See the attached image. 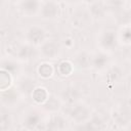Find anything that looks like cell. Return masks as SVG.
<instances>
[{
  "mask_svg": "<svg viewBox=\"0 0 131 131\" xmlns=\"http://www.w3.org/2000/svg\"><path fill=\"white\" fill-rule=\"evenodd\" d=\"M12 119L6 113H0V130H7L11 127Z\"/></svg>",
  "mask_w": 131,
  "mask_h": 131,
  "instance_id": "obj_27",
  "label": "cell"
},
{
  "mask_svg": "<svg viewBox=\"0 0 131 131\" xmlns=\"http://www.w3.org/2000/svg\"><path fill=\"white\" fill-rule=\"evenodd\" d=\"M44 112L41 108H30L28 110L23 117V125L26 129L34 130L39 129L41 124H44L45 129V122L46 119L44 117Z\"/></svg>",
  "mask_w": 131,
  "mask_h": 131,
  "instance_id": "obj_3",
  "label": "cell"
},
{
  "mask_svg": "<svg viewBox=\"0 0 131 131\" xmlns=\"http://www.w3.org/2000/svg\"><path fill=\"white\" fill-rule=\"evenodd\" d=\"M23 97L24 96L21 95V93L13 85L6 90L0 91V103L9 108L17 106L20 103Z\"/></svg>",
  "mask_w": 131,
  "mask_h": 131,
  "instance_id": "obj_6",
  "label": "cell"
},
{
  "mask_svg": "<svg viewBox=\"0 0 131 131\" xmlns=\"http://www.w3.org/2000/svg\"><path fill=\"white\" fill-rule=\"evenodd\" d=\"M0 68L9 72L12 76L18 75L20 74L21 71V66H20V61L17 60L15 57L13 56H8V57H3L0 60Z\"/></svg>",
  "mask_w": 131,
  "mask_h": 131,
  "instance_id": "obj_16",
  "label": "cell"
},
{
  "mask_svg": "<svg viewBox=\"0 0 131 131\" xmlns=\"http://www.w3.org/2000/svg\"><path fill=\"white\" fill-rule=\"evenodd\" d=\"M75 68H78L80 70H87L90 69V63H91V53L88 51L82 50L79 51L75 54L74 59L72 60Z\"/></svg>",
  "mask_w": 131,
  "mask_h": 131,
  "instance_id": "obj_19",
  "label": "cell"
},
{
  "mask_svg": "<svg viewBox=\"0 0 131 131\" xmlns=\"http://www.w3.org/2000/svg\"><path fill=\"white\" fill-rule=\"evenodd\" d=\"M91 19L88 10H77L71 17V24L77 29H84L89 26Z\"/></svg>",
  "mask_w": 131,
  "mask_h": 131,
  "instance_id": "obj_14",
  "label": "cell"
},
{
  "mask_svg": "<svg viewBox=\"0 0 131 131\" xmlns=\"http://www.w3.org/2000/svg\"><path fill=\"white\" fill-rule=\"evenodd\" d=\"M117 37L119 45L121 46H129L131 43V29L129 24L123 25L119 31H117Z\"/></svg>",
  "mask_w": 131,
  "mask_h": 131,
  "instance_id": "obj_22",
  "label": "cell"
},
{
  "mask_svg": "<svg viewBox=\"0 0 131 131\" xmlns=\"http://www.w3.org/2000/svg\"><path fill=\"white\" fill-rule=\"evenodd\" d=\"M89 6V9H88V12L91 16L92 19H96V20H101V19H104L106 14H107V8L105 7L104 3L103 2H100L99 0L88 5Z\"/></svg>",
  "mask_w": 131,
  "mask_h": 131,
  "instance_id": "obj_18",
  "label": "cell"
},
{
  "mask_svg": "<svg viewBox=\"0 0 131 131\" xmlns=\"http://www.w3.org/2000/svg\"><path fill=\"white\" fill-rule=\"evenodd\" d=\"M38 15L44 20H55L60 16V6L53 0L43 1Z\"/></svg>",
  "mask_w": 131,
  "mask_h": 131,
  "instance_id": "obj_7",
  "label": "cell"
},
{
  "mask_svg": "<svg viewBox=\"0 0 131 131\" xmlns=\"http://www.w3.org/2000/svg\"><path fill=\"white\" fill-rule=\"evenodd\" d=\"M38 48L40 56H42V58L46 60L55 59L62 52L61 44L55 39H46Z\"/></svg>",
  "mask_w": 131,
  "mask_h": 131,
  "instance_id": "obj_5",
  "label": "cell"
},
{
  "mask_svg": "<svg viewBox=\"0 0 131 131\" xmlns=\"http://www.w3.org/2000/svg\"><path fill=\"white\" fill-rule=\"evenodd\" d=\"M64 116L79 125L88 121L92 116V112L87 104L79 101L73 104H67V111Z\"/></svg>",
  "mask_w": 131,
  "mask_h": 131,
  "instance_id": "obj_1",
  "label": "cell"
},
{
  "mask_svg": "<svg viewBox=\"0 0 131 131\" xmlns=\"http://www.w3.org/2000/svg\"><path fill=\"white\" fill-rule=\"evenodd\" d=\"M36 48L37 47L30 45L27 42L23 44H16V47L12 53V56L19 61H30L39 54V51Z\"/></svg>",
  "mask_w": 131,
  "mask_h": 131,
  "instance_id": "obj_8",
  "label": "cell"
},
{
  "mask_svg": "<svg viewBox=\"0 0 131 131\" xmlns=\"http://www.w3.org/2000/svg\"><path fill=\"white\" fill-rule=\"evenodd\" d=\"M12 83H13V76L9 72L0 68V91L10 88L12 86Z\"/></svg>",
  "mask_w": 131,
  "mask_h": 131,
  "instance_id": "obj_26",
  "label": "cell"
},
{
  "mask_svg": "<svg viewBox=\"0 0 131 131\" xmlns=\"http://www.w3.org/2000/svg\"><path fill=\"white\" fill-rule=\"evenodd\" d=\"M55 69V72L61 76V77H69L73 74L74 70H75V66L73 63L72 60H69V59H62L60 60L56 67H54Z\"/></svg>",
  "mask_w": 131,
  "mask_h": 131,
  "instance_id": "obj_23",
  "label": "cell"
},
{
  "mask_svg": "<svg viewBox=\"0 0 131 131\" xmlns=\"http://www.w3.org/2000/svg\"><path fill=\"white\" fill-rule=\"evenodd\" d=\"M54 73H55L54 66L51 62H49L48 60L40 62L37 67V74L39 75V77L41 79L47 80V79L51 78L54 75Z\"/></svg>",
  "mask_w": 131,
  "mask_h": 131,
  "instance_id": "obj_21",
  "label": "cell"
},
{
  "mask_svg": "<svg viewBox=\"0 0 131 131\" xmlns=\"http://www.w3.org/2000/svg\"><path fill=\"white\" fill-rule=\"evenodd\" d=\"M37 86V82L33 77L20 75L17 78V82L15 84V87L18 89V91L21 93V95L25 97L31 96L33 90Z\"/></svg>",
  "mask_w": 131,
  "mask_h": 131,
  "instance_id": "obj_11",
  "label": "cell"
},
{
  "mask_svg": "<svg viewBox=\"0 0 131 131\" xmlns=\"http://www.w3.org/2000/svg\"><path fill=\"white\" fill-rule=\"evenodd\" d=\"M7 1H9L10 3H16V4H17V3H18L20 0H7Z\"/></svg>",
  "mask_w": 131,
  "mask_h": 131,
  "instance_id": "obj_31",
  "label": "cell"
},
{
  "mask_svg": "<svg viewBox=\"0 0 131 131\" xmlns=\"http://www.w3.org/2000/svg\"><path fill=\"white\" fill-rule=\"evenodd\" d=\"M49 92H48V90L45 88V87H43V86H36L35 87V89L33 90V92H32V94H31V97H32V99H33V101L35 102V104H37V105H41V104H43L46 100H47V98L49 97Z\"/></svg>",
  "mask_w": 131,
  "mask_h": 131,
  "instance_id": "obj_24",
  "label": "cell"
},
{
  "mask_svg": "<svg viewBox=\"0 0 131 131\" xmlns=\"http://www.w3.org/2000/svg\"><path fill=\"white\" fill-rule=\"evenodd\" d=\"M82 0H63V2H66L67 4H69V5H76V4H78L79 2H81Z\"/></svg>",
  "mask_w": 131,
  "mask_h": 131,
  "instance_id": "obj_29",
  "label": "cell"
},
{
  "mask_svg": "<svg viewBox=\"0 0 131 131\" xmlns=\"http://www.w3.org/2000/svg\"><path fill=\"white\" fill-rule=\"evenodd\" d=\"M61 100L60 98H57V97H54V96H51L49 95V97L47 98V100L41 104L40 108L45 113V114H54V113H57L60 108H61Z\"/></svg>",
  "mask_w": 131,
  "mask_h": 131,
  "instance_id": "obj_20",
  "label": "cell"
},
{
  "mask_svg": "<svg viewBox=\"0 0 131 131\" xmlns=\"http://www.w3.org/2000/svg\"><path fill=\"white\" fill-rule=\"evenodd\" d=\"M103 73L105 76V81L110 84H117L124 77V70L119 64H110V67Z\"/></svg>",
  "mask_w": 131,
  "mask_h": 131,
  "instance_id": "obj_15",
  "label": "cell"
},
{
  "mask_svg": "<svg viewBox=\"0 0 131 131\" xmlns=\"http://www.w3.org/2000/svg\"><path fill=\"white\" fill-rule=\"evenodd\" d=\"M84 3H86L87 5H90V4H92V3H94V2H96V1H98V0H82Z\"/></svg>",
  "mask_w": 131,
  "mask_h": 131,
  "instance_id": "obj_30",
  "label": "cell"
},
{
  "mask_svg": "<svg viewBox=\"0 0 131 131\" xmlns=\"http://www.w3.org/2000/svg\"><path fill=\"white\" fill-rule=\"evenodd\" d=\"M68 127V119L64 115L59 113L50 114L45 122V129L49 130H62Z\"/></svg>",
  "mask_w": 131,
  "mask_h": 131,
  "instance_id": "obj_12",
  "label": "cell"
},
{
  "mask_svg": "<svg viewBox=\"0 0 131 131\" xmlns=\"http://www.w3.org/2000/svg\"><path fill=\"white\" fill-rule=\"evenodd\" d=\"M46 39H48L47 31L44 27L40 25H32L26 30L25 42L29 43L30 45L39 47Z\"/></svg>",
  "mask_w": 131,
  "mask_h": 131,
  "instance_id": "obj_4",
  "label": "cell"
},
{
  "mask_svg": "<svg viewBox=\"0 0 131 131\" xmlns=\"http://www.w3.org/2000/svg\"><path fill=\"white\" fill-rule=\"evenodd\" d=\"M63 44H64V46H66L67 48L71 49V48L75 45V39L72 38V37H67V38L63 40Z\"/></svg>",
  "mask_w": 131,
  "mask_h": 131,
  "instance_id": "obj_28",
  "label": "cell"
},
{
  "mask_svg": "<svg viewBox=\"0 0 131 131\" xmlns=\"http://www.w3.org/2000/svg\"><path fill=\"white\" fill-rule=\"evenodd\" d=\"M79 125H80V127H78L79 129H87V130H99L106 128L104 121L100 117H93V116H91V118L85 123Z\"/></svg>",
  "mask_w": 131,
  "mask_h": 131,
  "instance_id": "obj_25",
  "label": "cell"
},
{
  "mask_svg": "<svg viewBox=\"0 0 131 131\" xmlns=\"http://www.w3.org/2000/svg\"><path fill=\"white\" fill-rule=\"evenodd\" d=\"M113 121L118 125H127L130 123L129 106H117L112 113Z\"/></svg>",
  "mask_w": 131,
  "mask_h": 131,
  "instance_id": "obj_17",
  "label": "cell"
},
{
  "mask_svg": "<svg viewBox=\"0 0 131 131\" xmlns=\"http://www.w3.org/2000/svg\"><path fill=\"white\" fill-rule=\"evenodd\" d=\"M97 47L98 50L106 52L108 54L113 53L119 46L117 31L114 29H103L97 35Z\"/></svg>",
  "mask_w": 131,
  "mask_h": 131,
  "instance_id": "obj_2",
  "label": "cell"
},
{
  "mask_svg": "<svg viewBox=\"0 0 131 131\" xmlns=\"http://www.w3.org/2000/svg\"><path fill=\"white\" fill-rule=\"evenodd\" d=\"M82 91L79 87L76 86H69L67 87L60 95V100L61 102L66 104H73L79 101H82Z\"/></svg>",
  "mask_w": 131,
  "mask_h": 131,
  "instance_id": "obj_13",
  "label": "cell"
},
{
  "mask_svg": "<svg viewBox=\"0 0 131 131\" xmlns=\"http://www.w3.org/2000/svg\"><path fill=\"white\" fill-rule=\"evenodd\" d=\"M111 64L110 54L101 50H97L94 53H91V63L90 69H93L96 72H104Z\"/></svg>",
  "mask_w": 131,
  "mask_h": 131,
  "instance_id": "obj_9",
  "label": "cell"
},
{
  "mask_svg": "<svg viewBox=\"0 0 131 131\" xmlns=\"http://www.w3.org/2000/svg\"><path fill=\"white\" fill-rule=\"evenodd\" d=\"M43 0H20L17 5L20 13L25 16H36L39 14Z\"/></svg>",
  "mask_w": 131,
  "mask_h": 131,
  "instance_id": "obj_10",
  "label": "cell"
}]
</instances>
